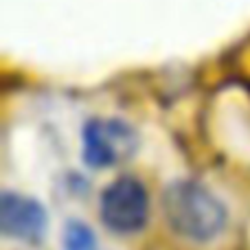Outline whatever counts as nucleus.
Here are the masks:
<instances>
[{
	"mask_svg": "<svg viewBox=\"0 0 250 250\" xmlns=\"http://www.w3.org/2000/svg\"><path fill=\"white\" fill-rule=\"evenodd\" d=\"M163 211L178 235L193 242H208L226 226V208L207 187L178 180L163 195Z\"/></svg>",
	"mask_w": 250,
	"mask_h": 250,
	"instance_id": "obj_1",
	"label": "nucleus"
},
{
	"mask_svg": "<svg viewBox=\"0 0 250 250\" xmlns=\"http://www.w3.org/2000/svg\"><path fill=\"white\" fill-rule=\"evenodd\" d=\"M149 215V198L141 180L121 176L101 193V220L114 233L141 230Z\"/></svg>",
	"mask_w": 250,
	"mask_h": 250,
	"instance_id": "obj_2",
	"label": "nucleus"
},
{
	"mask_svg": "<svg viewBox=\"0 0 250 250\" xmlns=\"http://www.w3.org/2000/svg\"><path fill=\"white\" fill-rule=\"evenodd\" d=\"M138 145L132 125L119 119H90L83 125V160L90 167H110L129 158Z\"/></svg>",
	"mask_w": 250,
	"mask_h": 250,
	"instance_id": "obj_3",
	"label": "nucleus"
},
{
	"mask_svg": "<svg viewBox=\"0 0 250 250\" xmlns=\"http://www.w3.org/2000/svg\"><path fill=\"white\" fill-rule=\"evenodd\" d=\"M0 229L9 237L35 242L44 235L46 213L33 198L4 191L0 198Z\"/></svg>",
	"mask_w": 250,
	"mask_h": 250,
	"instance_id": "obj_4",
	"label": "nucleus"
},
{
	"mask_svg": "<svg viewBox=\"0 0 250 250\" xmlns=\"http://www.w3.org/2000/svg\"><path fill=\"white\" fill-rule=\"evenodd\" d=\"M66 250H97V239L92 230L82 222H68L64 229Z\"/></svg>",
	"mask_w": 250,
	"mask_h": 250,
	"instance_id": "obj_5",
	"label": "nucleus"
}]
</instances>
